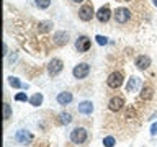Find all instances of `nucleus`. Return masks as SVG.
<instances>
[{
    "label": "nucleus",
    "instance_id": "f257e3e1",
    "mask_svg": "<svg viewBox=\"0 0 157 147\" xmlns=\"http://www.w3.org/2000/svg\"><path fill=\"white\" fill-rule=\"evenodd\" d=\"M71 141L74 144H83L87 141V129L85 127H74L71 131Z\"/></svg>",
    "mask_w": 157,
    "mask_h": 147
},
{
    "label": "nucleus",
    "instance_id": "f03ea898",
    "mask_svg": "<svg viewBox=\"0 0 157 147\" xmlns=\"http://www.w3.org/2000/svg\"><path fill=\"white\" fill-rule=\"evenodd\" d=\"M72 74L75 78H78V80H80V78H85L88 74H90V66H88L87 62H80L72 69Z\"/></svg>",
    "mask_w": 157,
    "mask_h": 147
},
{
    "label": "nucleus",
    "instance_id": "7ed1b4c3",
    "mask_svg": "<svg viewBox=\"0 0 157 147\" xmlns=\"http://www.w3.org/2000/svg\"><path fill=\"white\" fill-rule=\"evenodd\" d=\"M62 69H64V64H62L61 59H52V61H49V64H48V74L51 77L59 75V74L62 72Z\"/></svg>",
    "mask_w": 157,
    "mask_h": 147
},
{
    "label": "nucleus",
    "instance_id": "20e7f679",
    "mask_svg": "<svg viewBox=\"0 0 157 147\" xmlns=\"http://www.w3.org/2000/svg\"><path fill=\"white\" fill-rule=\"evenodd\" d=\"M129 18H131V12L128 8H124V7L116 8V12H115V21L116 23L124 24V23L129 21Z\"/></svg>",
    "mask_w": 157,
    "mask_h": 147
},
{
    "label": "nucleus",
    "instance_id": "39448f33",
    "mask_svg": "<svg viewBox=\"0 0 157 147\" xmlns=\"http://www.w3.org/2000/svg\"><path fill=\"white\" fill-rule=\"evenodd\" d=\"M106 83L110 88H120L123 85V74L121 72H111L106 78Z\"/></svg>",
    "mask_w": 157,
    "mask_h": 147
},
{
    "label": "nucleus",
    "instance_id": "423d86ee",
    "mask_svg": "<svg viewBox=\"0 0 157 147\" xmlns=\"http://www.w3.org/2000/svg\"><path fill=\"white\" fill-rule=\"evenodd\" d=\"M93 15H95V12H93V7L92 5H82V8L78 10V18L82 20V21H90V20L93 18Z\"/></svg>",
    "mask_w": 157,
    "mask_h": 147
},
{
    "label": "nucleus",
    "instance_id": "0eeeda50",
    "mask_svg": "<svg viewBox=\"0 0 157 147\" xmlns=\"http://www.w3.org/2000/svg\"><path fill=\"white\" fill-rule=\"evenodd\" d=\"M92 46V41H90V38L88 36H80V38H77V41H75V49L78 52H87L88 49H90Z\"/></svg>",
    "mask_w": 157,
    "mask_h": 147
},
{
    "label": "nucleus",
    "instance_id": "6e6552de",
    "mask_svg": "<svg viewBox=\"0 0 157 147\" xmlns=\"http://www.w3.org/2000/svg\"><path fill=\"white\" fill-rule=\"evenodd\" d=\"M52 43L56 44V46H66L69 43V33L66 31H56L52 36Z\"/></svg>",
    "mask_w": 157,
    "mask_h": 147
},
{
    "label": "nucleus",
    "instance_id": "1a4fd4ad",
    "mask_svg": "<svg viewBox=\"0 0 157 147\" xmlns=\"http://www.w3.org/2000/svg\"><path fill=\"white\" fill-rule=\"evenodd\" d=\"M95 15H97V20L100 23H106V21H110V18H111V10L108 5H105V7H101Z\"/></svg>",
    "mask_w": 157,
    "mask_h": 147
},
{
    "label": "nucleus",
    "instance_id": "9d476101",
    "mask_svg": "<svg viewBox=\"0 0 157 147\" xmlns=\"http://www.w3.org/2000/svg\"><path fill=\"white\" fill-rule=\"evenodd\" d=\"M33 136L29 134L26 129H20L17 131V134H15V141L18 142V144H28V142H31Z\"/></svg>",
    "mask_w": 157,
    "mask_h": 147
},
{
    "label": "nucleus",
    "instance_id": "9b49d317",
    "mask_svg": "<svg viewBox=\"0 0 157 147\" xmlns=\"http://www.w3.org/2000/svg\"><path fill=\"white\" fill-rule=\"evenodd\" d=\"M77 111L80 113V115H92L93 113V103L92 101H80L78 103V106H77Z\"/></svg>",
    "mask_w": 157,
    "mask_h": 147
},
{
    "label": "nucleus",
    "instance_id": "f8f14e48",
    "mask_svg": "<svg viewBox=\"0 0 157 147\" xmlns=\"http://www.w3.org/2000/svg\"><path fill=\"white\" fill-rule=\"evenodd\" d=\"M123 106H124V100H123L121 96H113L110 100V103H108V108H110L111 111H120Z\"/></svg>",
    "mask_w": 157,
    "mask_h": 147
},
{
    "label": "nucleus",
    "instance_id": "ddd939ff",
    "mask_svg": "<svg viewBox=\"0 0 157 147\" xmlns=\"http://www.w3.org/2000/svg\"><path fill=\"white\" fill-rule=\"evenodd\" d=\"M151 66V57L149 56H137L136 57V67L141 70H146Z\"/></svg>",
    "mask_w": 157,
    "mask_h": 147
},
{
    "label": "nucleus",
    "instance_id": "4468645a",
    "mask_svg": "<svg viewBox=\"0 0 157 147\" xmlns=\"http://www.w3.org/2000/svg\"><path fill=\"white\" fill-rule=\"evenodd\" d=\"M72 93L71 92H61V93H59V95H57V103H59V105H64V106H66V105H69V103H71L72 101Z\"/></svg>",
    "mask_w": 157,
    "mask_h": 147
},
{
    "label": "nucleus",
    "instance_id": "2eb2a0df",
    "mask_svg": "<svg viewBox=\"0 0 157 147\" xmlns=\"http://www.w3.org/2000/svg\"><path fill=\"white\" fill-rule=\"evenodd\" d=\"M139 87H141V80H139V78H137V77H131L129 82H128V85H126V90L128 92H136Z\"/></svg>",
    "mask_w": 157,
    "mask_h": 147
},
{
    "label": "nucleus",
    "instance_id": "dca6fc26",
    "mask_svg": "<svg viewBox=\"0 0 157 147\" xmlns=\"http://www.w3.org/2000/svg\"><path fill=\"white\" fill-rule=\"evenodd\" d=\"M52 21H49V20H44V21H39L38 24V29H39V33H48V31H51L52 29Z\"/></svg>",
    "mask_w": 157,
    "mask_h": 147
},
{
    "label": "nucleus",
    "instance_id": "f3484780",
    "mask_svg": "<svg viewBox=\"0 0 157 147\" xmlns=\"http://www.w3.org/2000/svg\"><path fill=\"white\" fill-rule=\"evenodd\" d=\"M152 87H149V85H144L142 87V90H141V98L142 100H151L152 98Z\"/></svg>",
    "mask_w": 157,
    "mask_h": 147
},
{
    "label": "nucleus",
    "instance_id": "a211bd4d",
    "mask_svg": "<svg viewBox=\"0 0 157 147\" xmlns=\"http://www.w3.org/2000/svg\"><path fill=\"white\" fill-rule=\"evenodd\" d=\"M8 83H10V85H12L13 88H28V85L21 83L17 77H8Z\"/></svg>",
    "mask_w": 157,
    "mask_h": 147
},
{
    "label": "nucleus",
    "instance_id": "6ab92c4d",
    "mask_svg": "<svg viewBox=\"0 0 157 147\" xmlns=\"http://www.w3.org/2000/svg\"><path fill=\"white\" fill-rule=\"evenodd\" d=\"M29 103H31L33 106H39L43 103V95L41 93H34V95L29 98Z\"/></svg>",
    "mask_w": 157,
    "mask_h": 147
},
{
    "label": "nucleus",
    "instance_id": "aec40b11",
    "mask_svg": "<svg viewBox=\"0 0 157 147\" xmlns=\"http://www.w3.org/2000/svg\"><path fill=\"white\" fill-rule=\"evenodd\" d=\"M71 121H72V116L69 113H61L59 115V123L61 124H71Z\"/></svg>",
    "mask_w": 157,
    "mask_h": 147
},
{
    "label": "nucleus",
    "instance_id": "412c9836",
    "mask_svg": "<svg viewBox=\"0 0 157 147\" xmlns=\"http://www.w3.org/2000/svg\"><path fill=\"white\" fill-rule=\"evenodd\" d=\"M34 3H36L38 8L44 10V8H48L49 5H51V0H34Z\"/></svg>",
    "mask_w": 157,
    "mask_h": 147
},
{
    "label": "nucleus",
    "instance_id": "4be33fe9",
    "mask_svg": "<svg viewBox=\"0 0 157 147\" xmlns=\"http://www.w3.org/2000/svg\"><path fill=\"white\" fill-rule=\"evenodd\" d=\"M10 116H12V108L8 103H3V119H10Z\"/></svg>",
    "mask_w": 157,
    "mask_h": 147
},
{
    "label": "nucleus",
    "instance_id": "5701e85b",
    "mask_svg": "<svg viewBox=\"0 0 157 147\" xmlns=\"http://www.w3.org/2000/svg\"><path fill=\"white\" fill-rule=\"evenodd\" d=\"M115 137H111V136H108V137H105V139H103V145L105 147H113L115 145Z\"/></svg>",
    "mask_w": 157,
    "mask_h": 147
},
{
    "label": "nucleus",
    "instance_id": "b1692460",
    "mask_svg": "<svg viewBox=\"0 0 157 147\" xmlns=\"http://www.w3.org/2000/svg\"><path fill=\"white\" fill-rule=\"evenodd\" d=\"M95 39H97V43L100 44V46H105V44H108V38L101 36V34H98V36H95Z\"/></svg>",
    "mask_w": 157,
    "mask_h": 147
},
{
    "label": "nucleus",
    "instance_id": "393cba45",
    "mask_svg": "<svg viewBox=\"0 0 157 147\" xmlns=\"http://www.w3.org/2000/svg\"><path fill=\"white\" fill-rule=\"evenodd\" d=\"M15 100L17 101H26L28 96H26V93H17V95H15Z\"/></svg>",
    "mask_w": 157,
    "mask_h": 147
},
{
    "label": "nucleus",
    "instance_id": "a878e982",
    "mask_svg": "<svg viewBox=\"0 0 157 147\" xmlns=\"http://www.w3.org/2000/svg\"><path fill=\"white\" fill-rule=\"evenodd\" d=\"M151 136H157V123H154L151 127Z\"/></svg>",
    "mask_w": 157,
    "mask_h": 147
},
{
    "label": "nucleus",
    "instance_id": "bb28decb",
    "mask_svg": "<svg viewBox=\"0 0 157 147\" xmlns=\"http://www.w3.org/2000/svg\"><path fill=\"white\" fill-rule=\"evenodd\" d=\"M7 54H8V46H7V44H3V56H7Z\"/></svg>",
    "mask_w": 157,
    "mask_h": 147
},
{
    "label": "nucleus",
    "instance_id": "cd10ccee",
    "mask_svg": "<svg viewBox=\"0 0 157 147\" xmlns=\"http://www.w3.org/2000/svg\"><path fill=\"white\" fill-rule=\"evenodd\" d=\"M15 59H17V54H13V56H12V57H10V61H8V62H10V64H12V62L15 61Z\"/></svg>",
    "mask_w": 157,
    "mask_h": 147
},
{
    "label": "nucleus",
    "instance_id": "c85d7f7f",
    "mask_svg": "<svg viewBox=\"0 0 157 147\" xmlns=\"http://www.w3.org/2000/svg\"><path fill=\"white\" fill-rule=\"evenodd\" d=\"M126 116H134V111H132V110H129V111L126 113Z\"/></svg>",
    "mask_w": 157,
    "mask_h": 147
},
{
    "label": "nucleus",
    "instance_id": "c756f323",
    "mask_svg": "<svg viewBox=\"0 0 157 147\" xmlns=\"http://www.w3.org/2000/svg\"><path fill=\"white\" fill-rule=\"evenodd\" d=\"M72 2H75V3H78V2H83V0H72Z\"/></svg>",
    "mask_w": 157,
    "mask_h": 147
},
{
    "label": "nucleus",
    "instance_id": "7c9ffc66",
    "mask_svg": "<svg viewBox=\"0 0 157 147\" xmlns=\"http://www.w3.org/2000/svg\"><path fill=\"white\" fill-rule=\"evenodd\" d=\"M152 3H154V5H155V7H157V0H152Z\"/></svg>",
    "mask_w": 157,
    "mask_h": 147
},
{
    "label": "nucleus",
    "instance_id": "2f4dec72",
    "mask_svg": "<svg viewBox=\"0 0 157 147\" xmlns=\"http://www.w3.org/2000/svg\"><path fill=\"white\" fill-rule=\"evenodd\" d=\"M124 2H131V0H124Z\"/></svg>",
    "mask_w": 157,
    "mask_h": 147
}]
</instances>
